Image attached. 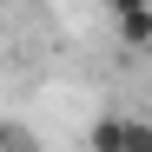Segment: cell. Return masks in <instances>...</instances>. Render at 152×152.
Instances as JSON below:
<instances>
[{"mask_svg":"<svg viewBox=\"0 0 152 152\" xmlns=\"http://www.w3.org/2000/svg\"><path fill=\"white\" fill-rule=\"evenodd\" d=\"M126 139H132V119L106 113V119H93V132H86V152H126Z\"/></svg>","mask_w":152,"mask_h":152,"instance_id":"1","label":"cell"},{"mask_svg":"<svg viewBox=\"0 0 152 152\" xmlns=\"http://www.w3.org/2000/svg\"><path fill=\"white\" fill-rule=\"evenodd\" d=\"M113 20H119V40H126V46H139V53L152 46V7H132V13H113Z\"/></svg>","mask_w":152,"mask_h":152,"instance_id":"2","label":"cell"},{"mask_svg":"<svg viewBox=\"0 0 152 152\" xmlns=\"http://www.w3.org/2000/svg\"><path fill=\"white\" fill-rule=\"evenodd\" d=\"M0 152H33V145H27V132H20V126H0Z\"/></svg>","mask_w":152,"mask_h":152,"instance_id":"3","label":"cell"},{"mask_svg":"<svg viewBox=\"0 0 152 152\" xmlns=\"http://www.w3.org/2000/svg\"><path fill=\"white\" fill-rule=\"evenodd\" d=\"M126 152H152V126H145V119H132V139H126Z\"/></svg>","mask_w":152,"mask_h":152,"instance_id":"4","label":"cell"},{"mask_svg":"<svg viewBox=\"0 0 152 152\" xmlns=\"http://www.w3.org/2000/svg\"><path fill=\"white\" fill-rule=\"evenodd\" d=\"M113 13H132V7H152V0H106Z\"/></svg>","mask_w":152,"mask_h":152,"instance_id":"5","label":"cell"}]
</instances>
